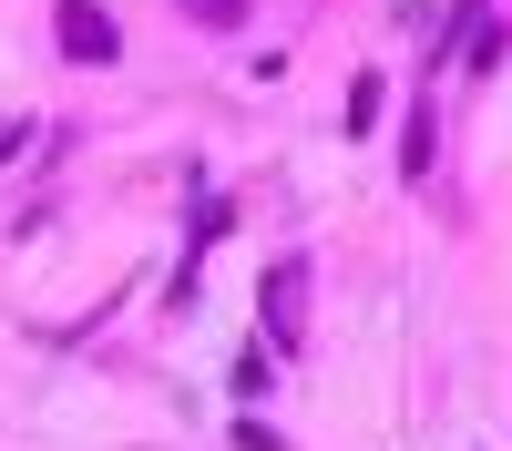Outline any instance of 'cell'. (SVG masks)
I'll return each mask as SVG.
<instances>
[{"label":"cell","mask_w":512,"mask_h":451,"mask_svg":"<svg viewBox=\"0 0 512 451\" xmlns=\"http://www.w3.org/2000/svg\"><path fill=\"white\" fill-rule=\"evenodd\" d=\"M369 123H379V72L349 82V134H369Z\"/></svg>","instance_id":"cell-3"},{"label":"cell","mask_w":512,"mask_h":451,"mask_svg":"<svg viewBox=\"0 0 512 451\" xmlns=\"http://www.w3.org/2000/svg\"><path fill=\"white\" fill-rule=\"evenodd\" d=\"M52 41H62V62H93V72L123 52V31H113L103 0H52Z\"/></svg>","instance_id":"cell-1"},{"label":"cell","mask_w":512,"mask_h":451,"mask_svg":"<svg viewBox=\"0 0 512 451\" xmlns=\"http://www.w3.org/2000/svg\"><path fill=\"white\" fill-rule=\"evenodd\" d=\"M21 134H31V123H0V164H11V154H21Z\"/></svg>","instance_id":"cell-5"},{"label":"cell","mask_w":512,"mask_h":451,"mask_svg":"<svg viewBox=\"0 0 512 451\" xmlns=\"http://www.w3.org/2000/svg\"><path fill=\"white\" fill-rule=\"evenodd\" d=\"M256 298H267V328H277V349H297V328H308V257H277Z\"/></svg>","instance_id":"cell-2"},{"label":"cell","mask_w":512,"mask_h":451,"mask_svg":"<svg viewBox=\"0 0 512 451\" xmlns=\"http://www.w3.org/2000/svg\"><path fill=\"white\" fill-rule=\"evenodd\" d=\"M185 21H205V31H236V21H246V0H185Z\"/></svg>","instance_id":"cell-4"}]
</instances>
